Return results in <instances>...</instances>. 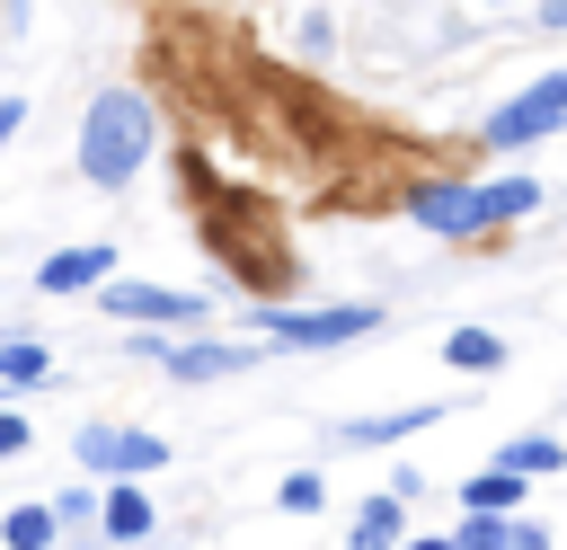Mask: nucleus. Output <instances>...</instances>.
Here are the masks:
<instances>
[{
  "instance_id": "1",
  "label": "nucleus",
  "mask_w": 567,
  "mask_h": 550,
  "mask_svg": "<svg viewBox=\"0 0 567 550\" xmlns=\"http://www.w3.org/2000/svg\"><path fill=\"white\" fill-rule=\"evenodd\" d=\"M151 151H159V106H151L142 89H97L89 115H80V177L115 195V186L142 177Z\"/></svg>"
},
{
  "instance_id": "2",
  "label": "nucleus",
  "mask_w": 567,
  "mask_h": 550,
  "mask_svg": "<svg viewBox=\"0 0 567 550\" xmlns=\"http://www.w3.org/2000/svg\"><path fill=\"white\" fill-rule=\"evenodd\" d=\"M204 248H213L239 284H275V275H284V248L266 240V213H257L248 195H221V186L204 195Z\"/></svg>"
},
{
  "instance_id": "3",
  "label": "nucleus",
  "mask_w": 567,
  "mask_h": 550,
  "mask_svg": "<svg viewBox=\"0 0 567 550\" xmlns=\"http://www.w3.org/2000/svg\"><path fill=\"white\" fill-rule=\"evenodd\" d=\"M97 310L106 319H124V328H204L213 319V302L204 293H177V284H142V275H106L97 284Z\"/></svg>"
},
{
  "instance_id": "4",
  "label": "nucleus",
  "mask_w": 567,
  "mask_h": 550,
  "mask_svg": "<svg viewBox=\"0 0 567 550\" xmlns=\"http://www.w3.org/2000/svg\"><path fill=\"white\" fill-rule=\"evenodd\" d=\"M549 133H567V71H540L532 89H514V98L478 124L487 151H532V142H549Z\"/></svg>"
},
{
  "instance_id": "5",
  "label": "nucleus",
  "mask_w": 567,
  "mask_h": 550,
  "mask_svg": "<svg viewBox=\"0 0 567 550\" xmlns=\"http://www.w3.org/2000/svg\"><path fill=\"white\" fill-rule=\"evenodd\" d=\"M381 328V302H328V310H284V302H257V337L275 346H354Z\"/></svg>"
},
{
  "instance_id": "6",
  "label": "nucleus",
  "mask_w": 567,
  "mask_h": 550,
  "mask_svg": "<svg viewBox=\"0 0 567 550\" xmlns=\"http://www.w3.org/2000/svg\"><path fill=\"white\" fill-rule=\"evenodd\" d=\"M71 452H80V470H89V479H151V470L168 461V444H159V435H142V426H89Z\"/></svg>"
},
{
  "instance_id": "7",
  "label": "nucleus",
  "mask_w": 567,
  "mask_h": 550,
  "mask_svg": "<svg viewBox=\"0 0 567 550\" xmlns=\"http://www.w3.org/2000/svg\"><path fill=\"white\" fill-rule=\"evenodd\" d=\"M408 222L434 231V240H487V231H478V186H470V177H416V186H408Z\"/></svg>"
},
{
  "instance_id": "8",
  "label": "nucleus",
  "mask_w": 567,
  "mask_h": 550,
  "mask_svg": "<svg viewBox=\"0 0 567 550\" xmlns=\"http://www.w3.org/2000/svg\"><path fill=\"white\" fill-rule=\"evenodd\" d=\"M177 381H221V373H248V346H230V337H142Z\"/></svg>"
},
{
  "instance_id": "9",
  "label": "nucleus",
  "mask_w": 567,
  "mask_h": 550,
  "mask_svg": "<svg viewBox=\"0 0 567 550\" xmlns=\"http://www.w3.org/2000/svg\"><path fill=\"white\" fill-rule=\"evenodd\" d=\"M399 541H408V497H399V488L363 497L354 523H346V550H399Z\"/></svg>"
},
{
  "instance_id": "10",
  "label": "nucleus",
  "mask_w": 567,
  "mask_h": 550,
  "mask_svg": "<svg viewBox=\"0 0 567 550\" xmlns=\"http://www.w3.org/2000/svg\"><path fill=\"white\" fill-rule=\"evenodd\" d=\"M425 426H443V399H416V408H390V417H346L337 435L354 452H372V444H399V435H425Z\"/></svg>"
},
{
  "instance_id": "11",
  "label": "nucleus",
  "mask_w": 567,
  "mask_h": 550,
  "mask_svg": "<svg viewBox=\"0 0 567 550\" xmlns=\"http://www.w3.org/2000/svg\"><path fill=\"white\" fill-rule=\"evenodd\" d=\"M532 213H540V177L514 169V177H487L478 186V231H505V222H532Z\"/></svg>"
},
{
  "instance_id": "12",
  "label": "nucleus",
  "mask_w": 567,
  "mask_h": 550,
  "mask_svg": "<svg viewBox=\"0 0 567 550\" xmlns=\"http://www.w3.org/2000/svg\"><path fill=\"white\" fill-rule=\"evenodd\" d=\"M106 275H115V257H106V248H53V257L35 266V284H44V293H97Z\"/></svg>"
},
{
  "instance_id": "13",
  "label": "nucleus",
  "mask_w": 567,
  "mask_h": 550,
  "mask_svg": "<svg viewBox=\"0 0 567 550\" xmlns=\"http://www.w3.org/2000/svg\"><path fill=\"white\" fill-rule=\"evenodd\" d=\"M151 523H159V506L142 497V479H115V488L97 497V532H106V541H142Z\"/></svg>"
},
{
  "instance_id": "14",
  "label": "nucleus",
  "mask_w": 567,
  "mask_h": 550,
  "mask_svg": "<svg viewBox=\"0 0 567 550\" xmlns=\"http://www.w3.org/2000/svg\"><path fill=\"white\" fill-rule=\"evenodd\" d=\"M44 381H53L44 337H0V390H44Z\"/></svg>"
},
{
  "instance_id": "15",
  "label": "nucleus",
  "mask_w": 567,
  "mask_h": 550,
  "mask_svg": "<svg viewBox=\"0 0 567 550\" xmlns=\"http://www.w3.org/2000/svg\"><path fill=\"white\" fill-rule=\"evenodd\" d=\"M443 364H452V373H496V364H505V337H496V328H452V337H443Z\"/></svg>"
},
{
  "instance_id": "16",
  "label": "nucleus",
  "mask_w": 567,
  "mask_h": 550,
  "mask_svg": "<svg viewBox=\"0 0 567 550\" xmlns=\"http://www.w3.org/2000/svg\"><path fill=\"white\" fill-rule=\"evenodd\" d=\"M523 488H532V479L496 461V470H478V479L461 488V506H478V515H514V506H523Z\"/></svg>"
},
{
  "instance_id": "17",
  "label": "nucleus",
  "mask_w": 567,
  "mask_h": 550,
  "mask_svg": "<svg viewBox=\"0 0 567 550\" xmlns=\"http://www.w3.org/2000/svg\"><path fill=\"white\" fill-rule=\"evenodd\" d=\"M496 461L523 470V479H540V470H567V444L558 435H514V444H496Z\"/></svg>"
},
{
  "instance_id": "18",
  "label": "nucleus",
  "mask_w": 567,
  "mask_h": 550,
  "mask_svg": "<svg viewBox=\"0 0 567 550\" xmlns=\"http://www.w3.org/2000/svg\"><path fill=\"white\" fill-rule=\"evenodd\" d=\"M0 541H9V550H53V541H62V523H53V506H9Z\"/></svg>"
},
{
  "instance_id": "19",
  "label": "nucleus",
  "mask_w": 567,
  "mask_h": 550,
  "mask_svg": "<svg viewBox=\"0 0 567 550\" xmlns=\"http://www.w3.org/2000/svg\"><path fill=\"white\" fill-rule=\"evenodd\" d=\"M452 550H514V541H505V515H478V506H461V532H452Z\"/></svg>"
},
{
  "instance_id": "20",
  "label": "nucleus",
  "mask_w": 567,
  "mask_h": 550,
  "mask_svg": "<svg viewBox=\"0 0 567 550\" xmlns=\"http://www.w3.org/2000/svg\"><path fill=\"white\" fill-rule=\"evenodd\" d=\"M292 44H301V62H328V53H337V18H328V9H310Z\"/></svg>"
},
{
  "instance_id": "21",
  "label": "nucleus",
  "mask_w": 567,
  "mask_h": 550,
  "mask_svg": "<svg viewBox=\"0 0 567 550\" xmlns=\"http://www.w3.org/2000/svg\"><path fill=\"white\" fill-rule=\"evenodd\" d=\"M319 506H328V479L319 470H292L284 479V515H319Z\"/></svg>"
},
{
  "instance_id": "22",
  "label": "nucleus",
  "mask_w": 567,
  "mask_h": 550,
  "mask_svg": "<svg viewBox=\"0 0 567 550\" xmlns=\"http://www.w3.org/2000/svg\"><path fill=\"white\" fill-rule=\"evenodd\" d=\"M53 523H62V532H71V523H97V488H89V479H71V488L53 497Z\"/></svg>"
},
{
  "instance_id": "23",
  "label": "nucleus",
  "mask_w": 567,
  "mask_h": 550,
  "mask_svg": "<svg viewBox=\"0 0 567 550\" xmlns=\"http://www.w3.org/2000/svg\"><path fill=\"white\" fill-rule=\"evenodd\" d=\"M18 452H27V417H9V408H0V461H18Z\"/></svg>"
},
{
  "instance_id": "24",
  "label": "nucleus",
  "mask_w": 567,
  "mask_h": 550,
  "mask_svg": "<svg viewBox=\"0 0 567 550\" xmlns=\"http://www.w3.org/2000/svg\"><path fill=\"white\" fill-rule=\"evenodd\" d=\"M18 124H27V98H18V89H0V142H9Z\"/></svg>"
},
{
  "instance_id": "25",
  "label": "nucleus",
  "mask_w": 567,
  "mask_h": 550,
  "mask_svg": "<svg viewBox=\"0 0 567 550\" xmlns=\"http://www.w3.org/2000/svg\"><path fill=\"white\" fill-rule=\"evenodd\" d=\"M532 27H549V35H567V0H532Z\"/></svg>"
},
{
  "instance_id": "26",
  "label": "nucleus",
  "mask_w": 567,
  "mask_h": 550,
  "mask_svg": "<svg viewBox=\"0 0 567 550\" xmlns=\"http://www.w3.org/2000/svg\"><path fill=\"white\" fill-rule=\"evenodd\" d=\"M505 541H514V550H549V532H540V523H505Z\"/></svg>"
},
{
  "instance_id": "27",
  "label": "nucleus",
  "mask_w": 567,
  "mask_h": 550,
  "mask_svg": "<svg viewBox=\"0 0 567 550\" xmlns=\"http://www.w3.org/2000/svg\"><path fill=\"white\" fill-rule=\"evenodd\" d=\"M399 550H452V541H443V532H408Z\"/></svg>"
},
{
  "instance_id": "28",
  "label": "nucleus",
  "mask_w": 567,
  "mask_h": 550,
  "mask_svg": "<svg viewBox=\"0 0 567 550\" xmlns=\"http://www.w3.org/2000/svg\"><path fill=\"white\" fill-rule=\"evenodd\" d=\"M71 550H97V541H71Z\"/></svg>"
}]
</instances>
